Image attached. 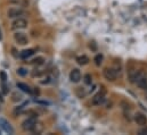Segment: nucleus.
I'll list each match as a JSON object with an SVG mask.
<instances>
[{
  "label": "nucleus",
  "instance_id": "nucleus-22",
  "mask_svg": "<svg viewBox=\"0 0 147 135\" xmlns=\"http://www.w3.org/2000/svg\"><path fill=\"white\" fill-rule=\"evenodd\" d=\"M34 94H37V96H39V94H40V91L38 90V88H36V89H34Z\"/></svg>",
  "mask_w": 147,
  "mask_h": 135
},
{
  "label": "nucleus",
  "instance_id": "nucleus-8",
  "mask_svg": "<svg viewBox=\"0 0 147 135\" xmlns=\"http://www.w3.org/2000/svg\"><path fill=\"white\" fill-rule=\"evenodd\" d=\"M70 80H71V82H73V83L80 82V80H81V72H80L78 68H73V69L71 70V73H70Z\"/></svg>",
  "mask_w": 147,
  "mask_h": 135
},
{
  "label": "nucleus",
  "instance_id": "nucleus-20",
  "mask_svg": "<svg viewBox=\"0 0 147 135\" xmlns=\"http://www.w3.org/2000/svg\"><path fill=\"white\" fill-rule=\"evenodd\" d=\"M14 98H13V100L14 101H21L22 100V96L21 94H17V93H14V96H13Z\"/></svg>",
  "mask_w": 147,
  "mask_h": 135
},
{
  "label": "nucleus",
  "instance_id": "nucleus-16",
  "mask_svg": "<svg viewBox=\"0 0 147 135\" xmlns=\"http://www.w3.org/2000/svg\"><path fill=\"white\" fill-rule=\"evenodd\" d=\"M95 64L97 65V66H100L102 65V63H103V55H96V57H95Z\"/></svg>",
  "mask_w": 147,
  "mask_h": 135
},
{
  "label": "nucleus",
  "instance_id": "nucleus-14",
  "mask_svg": "<svg viewBox=\"0 0 147 135\" xmlns=\"http://www.w3.org/2000/svg\"><path fill=\"white\" fill-rule=\"evenodd\" d=\"M45 63V59L42 58V57H37L36 59H33L32 61H31V64L32 65H36V66H40V65H42Z\"/></svg>",
  "mask_w": 147,
  "mask_h": 135
},
{
  "label": "nucleus",
  "instance_id": "nucleus-5",
  "mask_svg": "<svg viewBox=\"0 0 147 135\" xmlns=\"http://www.w3.org/2000/svg\"><path fill=\"white\" fill-rule=\"evenodd\" d=\"M23 14H24V10L21 8H16V7H13L7 11V16L9 18H16V17L18 18V16H22Z\"/></svg>",
  "mask_w": 147,
  "mask_h": 135
},
{
  "label": "nucleus",
  "instance_id": "nucleus-23",
  "mask_svg": "<svg viewBox=\"0 0 147 135\" xmlns=\"http://www.w3.org/2000/svg\"><path fill=\"white\" fill-rule=\"evenodd\" d=\"M38 103H42V104H49V102L47 101H37Z\"/></svg>",
  "mask_w": 147,
  "mask_h": 135
},
{
  "label": "nucleus",
  "instance_id": "nucleus-4",
  "mask_svg": "<svg viewBox=\"0 0 147 135\" xmlns=\"http://www.w3.org/2000/svg\"><path fill=\"white\" fill-rule=\"evenodd\" d=\"M14 40L16 43H18L20 45H25L28 44V36L24 33H21V32H16L14 34Z\"/></svg>",
  "mask_w": 147,
  "mask_h": 135
},
{
  "label": "nucleus",
  "instance_id": "nucleus-7",
  "mask_svg": "<svg viewBox=\"0 0 147 135\" xmlns=\"http://www.w3.org/2000/svg\"><path fill=\"white\" fill-rule=\"evenodd\" d=\"M0 128H2L6 133L8 134H14V128L11 127V125L3 118H0Z\"/></svg>",
  "mask_w": 147,
  "mask_h": 135
},
{
  "label": "nucleus",
  "instance_id": "nucleus-18",
  "mask_svg": "<svg viewBox=\"0 0 147 135\" xmlns=\"http://www.w3.org/2000/svg\"><path fill=\"white\" fill-rule=\"evenodd\" d=\"M17 74L20 75V76H25V75H28V69H25V68L21 67L17 69Z\"/></svg>",
  "mask_w": 147,
  "mask_h": 135
},
{
  "label": "nucleus",
  "instance_id": "nucleus-10",
  "mask_svg": "<svg viewBox=\"0 0 147 135\" xmlns=\"http://www.w3.org/2000/svg\"><path fill=\"white\" fill-rule=\"evenodd\" d=\"M42 131H43V124L42 123H39V122H37L34 124L33 128L31 130V132L33 134H40V133H42Z\"/></svg>",
  "mask_w": 147,
  "mask_h": 135
},
{
  "label": "nucleus",
  "instance_id": "nucleus-19",
  "mask_svg": "<svg viewBox=\"0 0 147 135\" xmlns=\"http://www.w3.org/2000/svg\"><path fill=\"white\" fill-rule=\"evenodd\" d=\"M1 89H2L3 94H7V93H8V86H7L6 82H2V84H1Z\"/></svg>",
  "mask_w": 147,
  "mask_h": 135
},
{
  "label": "nucleus",
  "instance_id": "nucleus-6",
  "mask_svg": "<svg viewBox=\"0 0 147 135\" xmlns=\"http://www.w3.org/2000/svg\"><path fill=\"white\" fill-rule=\"evenodd\" d=\"M116 76H117V74H116V72L113 68H105L104 69V77L107 81H111V82L115 81L116 80Z\"/></svg>",
  "mask_w": 147,
  "mask_h": 135
},
{
  "label": "nucleus",
  "instance_id": "nucleus-2",
  "mask_svg": "<svg viewBox=\"0 0 147 135\" xmlns=\"http://www.w3.org/2000/svg\"><path fill=\"white\" fill-rule=\"evenodd\" d=\"M28 26V22L24 18H17L11 24V30H23Z\"/></svg>",
  "mask_w": 147,
  "mask_h": 135
},
{
  "label": "nucleus",
  "instance_id": "nucleus-25",
  "mask_svg": "<svg viewBox=\"0 0 147 135\" xmlns=\"http://www.w3.org/2000/svg\"><path fill=\"white\" fill-rule=\"evenodd\" d=\"M1 37H2V35H1V30H0V40H1Z\"/></svg>",
  "mask_w": 147,
  "mask_h": 135
},
{
  "label": "nucleus",
  "instance_id": "nucleus-3",
  "mask_svg": "<svg viewBox=\"0 0 147 135\" xmlns=\"http://www.w3.org/2000/svg\"><path fill=\"white\" fill-rule=\"evenodd\" d=\"M105 93H106V91L105 90H103L102 92H98L94 98H92V104L94 106H100V104H103L104 102H105Z\"/></svg>",
  "mask_w": 147,
  "mask_h": 135
},
{
  "label": "nucleus",
  "instance_id": "nucleus-17",
  "mask_svg": "<svg viewBox=\"0 0 147 135\" xmlns=\"http://www.w3.org/2000/svg\"><path fill=\"white\" fill-rule=\"evenodd\" d=\"M0 80H1V82H7L8 76H7V73L5 70H1L0 72Z\"/></svg>",
  "mask_w": 147,
  "mask_h": 135
},
{
  "label": "nucleus",
  "instance_id": "nucleus-15",
  "mask_svg": "<svg viewBox=\"0 0 147 135\" xmlns=\"http://www.w3.org/2000/svg\"><path fill=\"white\" fill-rule=\"evenodd\" d=\"M83 81H84V83H86L87 85H91V83H92V77H91V75H90V74H86V75L83 76Z\"/></svg>",
  "mask_w": 147,
  "mask_h": 135
},
{
  "label": "nucleus",
  "instance_id": "nucleus-26",
  "mask_svg": "<svg viewBox=\"0 0 147 135\" xmlns=\"http://www.w3.org/2000/svg\"><path fill=\"white\" fill-rule=\"evenodd\" d=\"M0 134H1V130H0Z\"/></svg>",
  "mask_w": 147,
  "mask_h": 135
},
{
  "label": "nucleus",
  "instance_id": "nucleus-13",
  "mask_svg": "<svg viewBox=\"0 0 147 135\" xmlns=\"http://www.w3.org/2000/svg\"><path fill=\"white\" fill-rule=\"evenodd\" d=\"M89 61H90V60H89V58H88L87 56H84V55L76 57V63H78L79 65H82V66H83V65H87Z\"/></svg>",
  "mask_w": 147,
  "mask_h": 135
},
{
  "label": "nucleus",
  "instance_id": "nucleus-21",
  "mask_svg": "<svg viewBox=\"0 0 147 135\" xmlns=\"http://www.w3.org/2000/svg\"><path fill=\"white\" fill-rule=\"evenodd\" d=\"M139 135H147V126L145 125V127H143L140 131H139Z\"/></svg>",
  "mask_w": 147,
  "mask_h": 135
},
{
  "label": "nucleus",
  "instance_id": "nucleus-24",
  "mask_svg": "<svg viewBox=\"0 0 147 135\" xmlns=\"http://www.w3.org/2000/svg\"><path fill=\"white\" fill-rule=\"evenodd\" d=\"M0 101L1 102L3 101V98H2V96H1V94H0Z\"/></svg>",
  "mask_w": 147,
  "mask_h": 135
},
{
  "label": "nucleus",
  "instance_id": "nucleus-12",
  "mask_svg": "<svg viewBox=\"0 0 147 135\" xmlns=\"http://www.w3.org/2000/svg\"><path fill=\"white\" fill-rule=\"evenodd\" d=\"M16 85H17V88H18V89H21L23 92H25V93H32V90L30 89V86H29L28 84L22 83V82H18Z\"/></svg>",
  "mask_w": 147,
  "mask_h": 135
},
{
  "label": "nucleus",
  "instance_id": "nucleus-11",
  "mask_svg": "<svg viewBox=\"0 0 147 135\" xmlns=\"http://www.w3.org/2000/svg\"><path fill=\"white\" fill-rule=\"evenodd\" d=\"M33 55H34V50H33V49H28V50H23V51L21 52L20 57H21L22 59H28L29 57H31V56H33Z\"/></svg>",
  "mask_w": 147,
  "mask_h": 135
},
{
  "label": "nucleus",
  "instance_id": "nucleus-9",
  "mask_svg": "<svg viewBox=\"0 0 147 135\" xmlns=\"http://www.w3.org/2000/svg\"><path fill=\"white\" fill-rule=\"evenodd\" d=\"M135 122L137 123V125H140V126H145L147 124V118L146 116L142 112H137L135 115Z\"/></svg>",
  "mask_w": 147,
  "mask_h": 135
},
{
  "label": "nucleus",
  "instance_id": "nucleus-1",
  "mask_svg": "<svg viewBox=\"0 0 147 135\" xmlns=\"http://www.w3.org/2000/svg\"><path fill=\"white\" fill-rule=\"evenodd\" d=\"M36 123H37V118H34V117H30V118L25 119V120L22 123V128H23V131H25V132H31V130L33 128V126H34Z\"/></svg>",
  "mask_w": 147,
  "mask_h": 135
}]
</instances>
